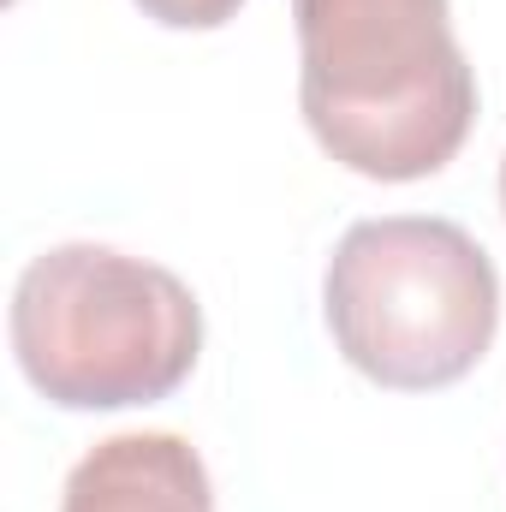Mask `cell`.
Instances as JSON below:
<instances>
[{
  "label": "cell",
  "instance_id": "6",
  "mask_svg": "<svg viewBox=\"0 0 506 512\" xmlns=\"http://www.w3.org/2000/svg\"><path fill=\"white\" fill-rule=\"evenodd\" d=\"M501 209H506V161H501Z\"/></svg>",
  "mask_w": 506,
  "mask_h": 512
},
{
  "label": "cell",
  "instance_id": "4",
  "mask_svg": "<svg viewBox=\"0 0 506 512\" xmlns=\"http://www.w3.org/2000/svg\"><path fill=\"white\" fill-rule=\"evenodd\" d=\"M60 512H215V495L185 435L131 429L96 441L72 465Z\"/></svg>",
  "mask_w": 506,
  "mask_h": 512
},
{
  "label": "cell",
  "instance_id": "5",
  "mask_svg": "<svg viewBox=\"0 0 506 512\" xmlns=\"http://www.w3.org/2000/svg\"><path fill=\"white\" fill-rule=\"evenodd\" d=\"M137 6L167 30H221L227 18H239L245 0H137Z\"/></svg>",
  "mask_w": 506,
  "mask_h": 512
},
{
  "label": "cell",
  "instance_id": "1",
  "mask_svg": "<svg viewBox=\"0 0 506 512\" xmlns=\"http://www.w3.org/2000/svg\"><path fill=\"white\" fill-rule=\"evenodd\" d=\"M298 108L352 173L411 185L441 173L477 120V72L447 0H292Z\"/></svg>",
  "mask_w": 506,
  "mask_h": 512
},
{
  "label": "cell",
  "instance_id": "2",
  "mask_svg": "<svg viewBox=\"0 0 506 512\" xmlns=\"http://www.w3.org/2000/svg\"><path fill=\"white\" fill-rule=\"evenodd\" d=\"M197 352L191 286L114 245H54L12 286V358L66 411L155 405L197 370Z\"/></svg>",
  "mask_w": 506,
  "mask_h": 512
},
{
  "label": "cell",
  "instance_id": "3",
  "mask_svg": "<svg viewBox=\"0 0 506 512\" xmlns=\"http://www.w3.org/2000/svg\"><path fill=\"white\" fill-rule=\"evenodd\" d=\"M322 310L358 376L393 393H429L483 364L501 322V280L459 221L381 215L334 245Z\"/></svg>",
  "mask_w": 506,
  "mask_h": 512
}]
</instances>
